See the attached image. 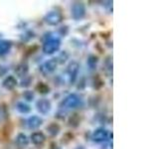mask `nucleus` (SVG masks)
Returning a JSON list of instances; mask_svg holds the SVG:
<instances>
[{
  "mask_svg": "<svg viewBox=\"0 0 159 149\" xmlns=\"http://www.w3.org/2000/svg\"><path fill=\"white\" fill-rule=\"evenodd\" d=\"M60 46H61V41H60V39H58V38L49 39L43 45V52L48 55L54 54L55 52H57L60 49Z\"/></svg>",
  "mask_w": 159,
  "mask_h": 149,
  "instance_id": "f257e3e1",
  "label": "nucleus"
},
{
  "mask_svg": "<svg viewBox=\"0 0 159 149\" xmlns=\"http://www.w3.org/2000/svg\"><path fill=\"white\" fill-rule=\"evenodd\" d=\"M81 102H82L81 97L76 93H72L64 99L61 103V106L67 108H75L79 106L80 104H81Z\"/></svg>",
  "mask_w": 159,
  "mask_h": 149,
  "instance_id": "f03ea898",
  "label": "nucleus"
},
{
  "mask_svg": "<svg viewBox=\"0 0 159 149\" xmlns=\"http://www.w3.org/2000/svg\"><path fill=\"white\" fill-rule=\"evenodd\" d=\"M63 20V15L58 11H50L44 18V21L50 26H56L60 24Z\"/></svg>",
  "mask_w": 159,
  "mask_h": 149,
  "instance_id": "7ed1b4c3",
  "label": "nucleus"
},
{
  "mask_svg": "<svg viewBox=\"0 0 159 149\" xmlns=\"http://www.w3.org/2000/svg\"><path fill=\"white\" fill-rule=\"evenodd\" d=\"M86 15V6L83 2H75L72 6V17L75 20L83 19Z\"/></svg>",
  "mask_w": 159,
  "mask_h": 149,
  "instance_id": "20e7f679",
  "label": "nucleus"
},
{
  "mask_svg": "<svg viewBox=\"0 0 159 149\" xmlns=\"http://www.w3.org/2000/svg\"><path fill=\"white\" fill-rule=\"evenodd\" d=\"M58 66V61L57 59H51L49 61L45 62L41 67H40V71L44 74H52L55 70H56Z\"/></svg>",
  "mask_w": 159,
  "mask_h": 149,
  "instance_id": "39448f33",
  "label": "nucleus"
},
{
  "mask_svg": "<svg viewBox=\"0 0 159 149\" xmlns=\"http://www.w3.org/2000/svg\"><path fill=\"white\" fill-rule=\"evenodd\" d=\"M79 70H80V65L78 62H72L71 64L68 66V74H69V79L70 82L74 84L76 82L78 74H79Z\"/></svg>",
  "mask_w": 159,
  "mask_h": 149,
  "instance_id": "423d86ee",
  "label": "nucleus"
},
{
  "mask_svg": "<svg viewBox=\"0 0 159 149\" xmlns=\"http://www.w3.org/2000/svg\"><path fill=\"white\" fill-rule=\"evenodd\" d=\"M108 131L104 128H98L93 133L92 139L94 142H103L107 141L108 138Z\"/></svg>",
  "mask_w": 159,
  "mask_h": 149,
  "instance_id": "0eeeda50",
  "label": "nucleus"
},
{
  "mask_svg": "<svg viewBox=\"0 0 159 149\" xmlns=\"http://www.w3.org/2000/svg\"><path fill=\"white\" fill-rule=\"evenodd\" d=\"M36 106H37L38 111H40L42 114H46L51 111L52 104H51V102L48 101L47 98H42V99H39L36 102Z\"/></svg>",
  "mask_w": 159,
  "mask_h": 149,
  "instance_id": "6e6552de",
  "label": "nucleus"
},
{
  "mask_svg": "<svg viewBox=\"0 0 159 149\" xmlns=\"http://www.w3.org/2000/svg\"><path fill=\"white\" fill-rule=\"evenodd\" d=\"M15 73L18 77L20 78H25L27 77V74L29 73V66L27 63H20L18 64L16 67H15Z\"/></svg>",
  "mask_w": 159,
  "mask_h": 149,
  "instance_id": "1a4fd4ad",
  "label": "nucleus"
},
{
  "mask_svg": "<svg viewBox=\"0 0 159 149\" xmlns=\"http://www.w3.org/2000/svg\"><path fill=\"white\" fill-rule=\"evenodd\" d=\"M27 124L30 129H37L43 124V119L37 115H33L28 118Z\"/></svg>",
  "mask_w": 159,
  "mask_h": 149,
  "instance_id": "9d476101",
  "label": "nucleus"
},
{
  "mask_svg": "<svg viewBox=\"0 0 159 149\" xmlns=\"http://www.w3.org/2000/svg\"><path fill=\"white\" fill-rule=\"evenodd\" d=\"M30 137H31L32 143L35 144V145H41V144H43L45 140H46V136H45V134L41 131L33 132Z\"/></svg>",
  "mask_w": 159,
  "mask_h": 149,
  "instance_id": "9b49d317",
  "label": "nucleus"
},
{
  "mask_svg": "<svg viewBox=\"0 0 159 149\" xmlns=\"http://www.w3.org/2000/svg\"><path fill=\"white\" fill-rule=\"evenodd\" d=\"M17 79H15L13 76H8L6 79H4L3 83H2V86L4 88L8 89V91H11V89H13L15 87L17 86Z\"/></svg>",
  "mask_w": 159,
  "mask_h": 149,
  "instance_id": "f8f14e48",
  "label": "nucleus"
},
{
  "mask_svg": "<svg viewBox=\"0 0 159 149\" xmlns=\"http://www.w3.org/2000/svg\"><path fill=\"white\" fill-rule=\"evenodd\" d=\"M80 122H81V116H80L79 113H73L72 115H70L69 119H68V123L69 125L73 127V128H76L80 125Z\"/></svg>",
  "mask_w": 159,
  "mask_h": 149,
  "instance_id": "ddd939ff",
  "label": "nucleus"
},
{
  "mask_svg": "<svg viewBox=\"0 0 159 149\" xmlns=\"http://www.w3.org/2000/svg\"><path fill=\"white\" fill-rule=\"evenodd\" d=\"M12 47V43L7 40H0V56L7 54Z\"/></svg>",
  "mask_w": 159,
  "mask_h": 149,
  "instance_id": "4468645a",
  "label": "nucleus"
},
{
  "mask_svg": "<svg viewBox=\"0 0 159 149\" xmlns=\"http://www.w3.org/2000/svg\"><path fill=\"white\" fill-rule=\"evenodd\" d=\"M60 130H61V127H60V125L58 123L56 122H52V123H50L49 125L47 126V131L48 133L51 135L52 137H55V136H57Z\"/></svg>",
  "mask_w": 159,
  "mask_h": 149,
  "instance_id": "2eb2a0df",
  "label": "nucleus"
},
{
  "mask_svg": "<svg viewBox=\"0 0 159 149\" xmlns=\"http://www.w3.org/2000/svg\"><path fill=\"white\" fill-rule=\"evenodd\" d=\"M16 143L19 147H26L29 144V139L27 137L26 134L24 133H19L18 135L16 136Z\"/></svg>",
  "mask_w": 159,
  "mask_h": 149,
  "instance_id": "dca6fc26",
  "label": "nucleus"
},
{
  "mask_svg": "<svg viewBox=\"0 0 159 149\" xmlns=\"http://www.w3.org/2000/svg\"><path fill=\"white\" fill-rule=\"evenodd\" d=\"M36 91L39 93H41V94H47V93H50L51 88H50V87L48 86L47 84L40 82V83L37 84V86H36Z\"/></svg>",
  "mask_w": 159,
  "mask_h": 149,
  "instance_id": "f3484780",
  "label": "nucleus"
},
{
  "mask_svg": "<svg viewBox=\"0 0 159 149\" xmlns=\"http://www.w3.org/2000/svg\"><path fill=\"white\" fill-rule=\"evenodd\" d=\"M16 108L20 113H24V114L29 113L30 111H31V107H30L29 104L22 102H20L16 104Z\"/></svg>",
  "mask_w": 159,
  "mask_h": 149,
  "instance_id": "a211bd4d",
  "label": "nucleus"
},
{
  "mask_svg": "<svg viewBox=\"0 0 159 149\" xmlns=\"http://www.w3.org/2000/svg\"><path fill=\"white\" fill-rule=\"evenodd\" d=\"M98 62V58L97 56H94V55H91L88 59V65L92 70L96 68Z\"/></svg>",
  "mask_w": 159,
  "mask_h": 149,
  "instance_id": "6ab92c4d",
  "label": "nucleus"
},
{
  "mask_svg": "<svg viewBox=\"0 0 159 149\" xmlns=\"http://www.w3.org/2000/svg\"><path fill=\"white\" fill-rule=\"evenodd\" d=\"M7 116H8V111L6 108V106L2 104V106H0V122L5 120Z\"/></svg>",
  "mask_w": 159,
  "mask_h": 149,
  "instance_id": "aec40b11",
  "label": "nucleus"
},
{
  "mask_svg": "<svg viewBox=\"0 0 159 149\" xmlns=\"http://www.w3.org/2000/svg\"><path fill=\"white\" fill-rule=\"evenodd\" d=\"M104 66H106V70L109 73L112 74V58L111 57H107V59L104 62Z\"/></svg>",
  "mask_w": 159,
  "mask_h": 149,
  "instance_id": "412c9836",
  "label": "nucleus"
},
{
  "mask_svg": "<svg viewBox=\"0 0 159 149\" xmlns=\"http://www.w3.org/2000/svg\"><path fill=\"white\" fill-rule=\"evenodd\" d=\"M23 97L26 99L27 102H32L35 97V94L32 91H25L23 93Z\"/></svg>",
  "mask_w": 159,
  "mask_h": 149,
  "instance_id": "4be33fe9",
  "label": "nucleus"
},
{
  "mask_svg": "<svg viewBox=\"0 0 159 149\" xmlns=\"http://www.w3.org/2000/svg\"><path fill=\"white\" fill-rule=\"evenodd\" d=\"M73 139H74V134L71 133V132H67V133H65L63 135L62 142L63 143H69V142H71Z\"/></svg>",
  "mask_w": 159,
  "mask_h": 149,
  "instance_id": "5701e85b",
  "label": "nucleus"
},
{
  "mask_svg": "<svg viewBox=\"0 0 159 149\" xmlns=\"http://www.w3.org/2000/svg\"><path fill=\"white\" fill-rule=\"evenodd\" d=\"M103 84H104L103 81L98 76L96 79H94V81H93V88H96V89H99L102 87H103Z\"/></svg>",
  "mask_w": 159,
  "mask_h": 149,
  "instance_id": "b1692460",
  "label": "nucleus"
},
{
  "mask_svg": "<svg viewBox=\"0 0 159 149\" xmlns=\"http://www.w3.org/2000/svg\"><path fill=\"white\" fill-rule=\"evenodd\" d=\"M32 78L31 77H25L24 78V79H22V82H21V84H20V86H21L22 88H27V87H29L30 86V84L32 83Z\"/></svg>",
  "mask_w": 159,
  "mask_h": 149,
  "instance_id": "393cba45",
  "label": "nucleus"
},
{
  "mask_svg": "<svg viewBox=\"0 0 159 149\" xmlns=\"http://www.w3.org/2000/svg\"><path fill=\"white\" fill-rule=\"evenodd\" d=\"M7 72H8V69L6 67L2 66V65H0V77L5 76V74H7Z\"/></svg>",
  "mask_w": 159,
  "mask_h": 149,
  "instance_id": "a878e982",
  "label": "nucleus"
},
{
  "mask_svg": "<svg viewBox=\"0 0 159 149\" xmlns=\"http://www.w3.org/2000/svg\"><path fill=\"white\" fill-rule=\"evenodd\" d=\"M59 59H62L61 61H60V63H65V62H66V60L68 59V54L66 52H63L61 55H60Z\"/></svg>",
  "mask_w": 159,
  "mask_h": 149,
  "instance_id": "bb28decb",
  "label": "nucleus"
},
{
  "mask_svg": "<svg viewBox=\"0 0 159 149\" xmlns=\"http://www.w3.org/2000/svg\"><path fill=\"white\" fill-rule=\"evenodd\" d=\"M37 49H38L37 46H33V48H31V49H29V50H28V54H33L35 50H37Z\"/></svg>",
  "mask_w": 159,
  "mask_h": 149,
  "instance_id": "cd10ccee",
  "label": "nucleus"
},
{
  "mask_svg": "<svg viewBox=\"0 0 159 149\" xmlns=\"http://www.w3.org/2000/svg\"><path fill=\"white\" fill-rule=\"evenodd\" d=\"M50 146H51V148H50V149H58V148H57V144L55 143V142H52V143H51V145H50Z\"/></svg>",
  "mask_w": 159,
  "mask_h": 149,
  "instance_id": "c85d7f7f",
  "label": "nucleus"
},
{
  "mask_svg": "<svg viewBox=\"0 0 159 149\" xmlns=\"http://www.w3.org/2000/svg\"><path fill=\"white\" fill-rule=\"evenodd\" d=\"M76 149H84V147L83 145H79Z\"/></svg>",
  "mask_w": 159,
  "mask_h": 149,
  "instance_id": "c756f323",
  "label": "nucleus"
}]
</instances>
